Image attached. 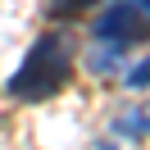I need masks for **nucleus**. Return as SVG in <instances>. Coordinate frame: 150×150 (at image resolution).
Returning <instances> with one entry per match:
<instances>
[{
    "instance_id": "obj_1",
    "label": "nucleus",
    "mask_w": 150,
    "mask_h": 150,
    "mask_svg": "<svg viewBox=\"0 0 150 150\" xmlns=\"http://www.w3.org/2000/svg\"><path fill=\"white\" fill-rule=\"evenodd\" d=\"M73 77V37L64 28H50L32 41V50L23 55V64L14 68V77L5 82V91L14 100H28V105H41L50 96H59Z\"/></svg>"
},
{
    "instance_id": "obj_3",
    "label": "nucleus",
    "mask_w": 150,
    "mask_h": 150,
    "mask_svg": "<svg viewBox=\"0 0 150 150\" xmlns=\"http://www.w3.org/2000/svg\"><path fill=\"white\" fill-rule=\"evenodd\" d=\"M114 127H118L123 137H150V105H146V109H132V114H123Z\"/></svg>"
},
{
    "instance_id": "obj_2",
    "label": "nucleus",
    "mask_w": 150,
    "mask_h": 150,
    "mask_svg": "<svg viewBox=\"0 0 150 150\" xmlns=\"http://www.w3.org/2000/svg\"><path fill=\"white\" fill-rule=\"evenodd\" d=\"M91 37H96V46H100V55H91V64L105 73V68H114L132 46L150 41V5H141V0H109L100 9V18H96Z\"/></svg>"
},
{
    "instance_id": "obj_5",
    "label": "nucleus",
    "mask_w": 150,
    "mask_h": 150,
    "mask_svg": "<svg viewBox=\"0 0 150 150\" xmlns=\"http://www.w3.org/2000/svg\"><path fill=\"white\" fill-rule=\"evenodd\" d=\"M100 150H114V146H100Z\"/></svg>"
},
{
    "instance_id": "obj_6",
    "label": "nucleus",
    "mask_w": 150,
    "mask_h": 150,
    "mask_svg": "<svg viewBox=\"0 0 150 150\" xmlns=\"http://www.w3.org/2000/svg\"><path fill=\"white\" fill-rule=\"evenodd\" d=\"M141 5H150V0H141Z\"/></svg>"
},
{
    "instance_id": "obj_4",
    "label": "nucleus",
    "mask_w": 150,
    "mask_h": 150,
    "mask_svg": "<svg viewBox=\"0 0 150 150\" xmlns=\"http://www.w3.org/2000/svg\"><path fill=\"white\" fill-rule=\"evenodd\" d=\"M123 82H127V86H132V91H146V86H150V59H141V64H137V68H132V73H127V77H123Z\"/></svg>"
}]
</instances>
